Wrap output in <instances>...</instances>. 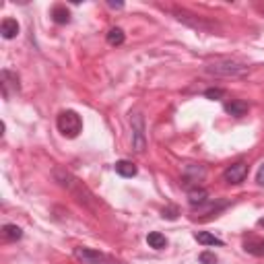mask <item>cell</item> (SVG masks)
<instances>
[{
    "label": "cell",
    "mask_w": 264,
    "mask_h": 264,
    "mask_svg": "<svg viewBox=\"0 0 264 264\" xmlns=\"http://www.w3.org/2000/svg\"><path fill=\"white\" fill-rule=\"evenodd\" d=\"M165 217H167V219H176V217H178L176 209H167V211H163V219H165Z\"/></svg>",
    "instance_id": "23"
},
{
    "label": "cell",
    "mask_w": 264,
    "mask_h": 264,
    "mask_svg": "<svg viewBox=\"0 0 264 264\" xmlns=\"http://www.w3.org/2000/svg\"><path fill=\"white\" fill-rule=\"evenodd\" d=\"M2 236L6 238V240H12V242H17V240H21L23 238V229L21 227H17V225H4L2 227Z\"/></svg>",
    "instance_id": "19"
},
{
    "label": "cell",
    "mask_w": 264,
    "mask_h": 264,
    "mask_svg": "<svg viewBox=\"0 0 264 264\" xmlns=\"http://www.w3.org/2000/svg\"><path fill=\"white\" fill-rule=\"evenodd\" d=\"M205 167L203 165H194V163H190V165H186L184 167V178H186V184H190V182H198V180H203L205 178Z\"/></svg>",
    "instance_id": "10"
},
{
    "label": "cell",
    "mask_w": 264,
    "mask_h": 264,
    "mask_svg": "<svg viewBox=\"0 0 264 264\" xmlns=\"http://www.w3.org/2000/svg\"><path fill=\"white\" fill-rule=\"evenodd\" d=\"M114 169H116V174L122 176V178H134V176L138 174V167H136L132 161H126V159L116 161Z\"/></svg>",
    "instance_id": "9"
},
{
    "label": "cell",
    "mask_w": 264,
    "mask_h": 264,
    "mask_svg": "<svg viewBox=\"0 0 264 264\" xmlns=\"http://www.w3.org/2000/svg\"><path fill=\"white\" fill-rule=\"evenodd\" d=\"M250 68H248L246 64H240V62H236V60H217V62H213V64L207 66V72L217 74V76H242Z\"/></svg>",
    "instance_id": "3"
},
{
    "label": "cell",
    "mask_w": 264,
    "mask_h": 264,
    "mask_svg": "<svg viewBox=\"0 0 264 264\" xmlns=\"http://www.w3.org/2000/svg\"><path fill=\"white\" fill-rule=\"evenodd\" d=\"M225 112L229 116H236V118H244L248 114V103L242 101V99H234V101H229L225 103Z\"/></svg>",
    "instance_id": "11"
},
{
    "label": "cell",
    "mask_w": 264,
    "mask_h": 264,
    "mask_svg": "<svg viewBox=\"0 0 264 264\" xmlns=\"http://www.w3.org/2000/svg\"><path fill=\"white\" fill-rule=\"evenodd\" d=\"M124 39H126V35H124V31L120 27H114V29L107 31V43L110 45H122Z\"/></svg>",
    "instance_id": "18"
},
{
    "label": "cell",
    "mask_w": 264,
    "mask_h": 264,
    "mask_svg": "<svg viewBox=\"0 0 264 264\" xmlns=\"http://www.w3.org/2000/svg\"><path fill=\"white\" fill-rule=\"evenodd\" d=\"M223 95H225L223 89H207V91H205V97H207V99H221Z\"/></svg>",
    "instance_id": "20"
},
{
    "label": "cell",
    "mask_w": 264,
    "mask_h": 264,
    "mask_svg": "<svg viewBox=\"0 0 264 264\" xmlns=\"http://www.w3.org/2000/svg\"><path fill=\"white\" fill-rule=\"evenodd\" d=\"M110 6H112V8H122L124 4H122V2H110Z\"/></svg>",
    "instance_id": "24"
},
{
    "label": "cell",
    "mask_w": 264,
    "mask_h": 264,
    "mask_svg": "<svg viewBox=\"0 0 264 264\" xmlns=\"http://www.w3.org/2000/svg\"><path fill=\"white\" fill-rule=\"evenodd\" d=\"M244 250L252 256H258V258H264V240H246L244 242Z\"/></svg>",
    "instance_id": "13"
},
{
    "label": "cell",
    "mask_w": 264,
    "mask_h": 264,
    "mask_svg": "<svg viewBox=\"0 0 264 264\" xmlns=\"http://www.w3.org/2000/svg\"><path fill=\"white\" fill-rule=\"evenodd\" d=\"M52 19L58 25H66V23H70V10L66 6H60L58 4V6L52 8Z\"/></svg>",
    "instance_id": "16"
},
{
    "label": "cell",
    "mask_w": 264,
    "mask_h": 264,
    "mask_svg": "<svg viewBox=\"0 0 264 264\" xmlns=\"http://www.w3.org/2000/svg\"><path fill=\"white\" fill-rule=\"evenodd\" d=\"M12 93H19V76L10 70H2V95L8 99Z\"/></svg>",
    "instance_id": "7"
},
{
    "label": "cell",
    "mask_w": 264,
    "mask_h": 264,
    "mask_svg": "<svg viewBox=\"0 0 264 264\" xmlns=\"http://www.w3.org/2000/svg\"><path fill=\"white\" fill-rule=\"evenodd\" d=\"M258 225H260V227H264V217H262V219L258 221Z\"/></svg>",
    "instance_id": "25"
},
{
    "label": "cell",
    "mask_w": 264,
    "mask_h": 264,
    "mask_svg": "<svg viewBox=\"0 0 264 264\" xmlns=\"http://www.w3.org/2000/svg\"><path fill=\"white\" fill-rule=\"evenodd\" d=\"M147 244L153 248V250H163V248H167V240L163 234H159V231H151L147 236Z\"/></svg>",
    "instance_id": "15"
},
{
    "label": "cell",
    "mask_w": 264,
    "mask_h": 264,
    "mask_svg": "<svg viewBox=\"0 0 264 264\" xmlns=\"http://www.w3.org/2000/svg\"><path fill=\"white\" fill-rule=\"evenodd\" d=\"M223 178H225L227 184H242V182L248 178V163L238 161V163H234V165H229V167L225 169Z\"/></svg>",
    "instance_id": "6"
},
{
    "label": "cell",
    "mask_w": 264,
    "mask_h": 264,
    "mask_svg": "<svg viewBox=\"0 0 264 264\" xmlns=\"http://www.w3.org/2000/svg\"><path fill=\"white\" fill-rule=\"evenodd\" d=\"M0 33H2L4 39H12L19 35V23L17 19H4L2 25H0Z\"/></svg>",
    "instance_id": "12"
},
{
    "label": "cell",
    "mask_w": 264,
    "mask_h": 264,
    "mask_svg": "<svg viewBox=\"0 0 264 264\" xmlns=\"http://www.w3.org/2000/svg\"><path fill=\"white\" fill-rule=\"evenodd\" d=\"M207 200H209V192H207L205 188H192V190L188 192V203H190L192 207L205 205Z\"/></svg>",
    "instance_id": "14"
},
{
    "label": "cell",
    "mask_w": 264,
    "mask_h": 264,
    "mask_svg": "<svg viewBox=\"0 0 264 264\" xmlns=\"http://www.w3.org/2000/svg\"><path fill=\"white\" fill-rule=\"evenodd\" d=\"M200 264H217V256L213 252H203L200 254Z\"/></svg>",
    "instance_id": "21"
},
{
    "label": "cell",
    "mask_w": 264,
    "mask_h": 264,
    "mask_svg": "<svg viewBox=\"0 0 264 264\" xmlns=\"http://www.w3.org/2000/svg\"><path fill=\"white\" fill-rule=\"evenodd\" d=\"M256 182H258L260 186H264V163L260 165V169H258V174H256Z\"/></svg>",
    "instance_id": "22"
},
{
    "label": "cell",
    "mask_w": 264,
    "mask_h": 264,
    "mask_svg": "<svg viewBox=\"0 0 264 264\" xmlns=\"http://www.w3.org/2000/svg\"><path fill=\"white\" fill-rule=\"evenodd\" d=\"M132 145L138 153H143L145 147H147V141H145V120L141 114H134L132 116Z\"/></svg>",
    "instance_id": "5"
},
{
    "label": "cell",
    "mask_w": 264,
    "mask_h": 264,
    "mask_svg": "<svg viewBox=\"0 0 264 264\" xmlns=\"http://www.w3.org/2000/svg\"><path fill=\"white\" fill-rule=\"evenodd\" d=\"M54 178H56V182L62 186V188H66L76 200H79V203H85V205H87L89 200L93 198L91 192L83 186V182H79L70 172H66V169L56 167V169H54Z\"/></svg>",
    "instance_id": "1"
},
{
    "label": "cell",
    "mask_w": 264,
    "mask_h": 264,
    "mask_svg": "<svg viewBox=\"0 0 264 264\" xmlns=\"http://www.w3.org/2000/svg\"><path fill=\"white\" fill-rule=\"evenodd\" d=\"M176 17H178V21H182L186 25H192L194 29H211V23H207L205 19H200L196 14H190L186 10H176Z\"/></svg>",
    "instance_id": "8"
},
{
    "label": "cell",
    "mask_w": 264,
    "mask_h": 264,
    "mask_svg": "<svg viewBox=\"0 0 264 264\" xmlns=\"http://www.w3.org/2000/svg\"><path fill=\"white\" fill-rule=\"evenodd\" d=\"M74 258L83 264H112L110 256L93 248H74Z\"/></svg>",
    "instance_id": "4"
},
{
    "label": "cell",
    "mask_w": 264,
    "mask_h": 264,
    "mask_svg": "<svg viewBox=\"0 0 264 264\" xmlns=\"http://www.w3.org/2000/svg\"><path fill=\"white\" fill-rule=\"evenodd\" d=\"M56 126H58V130H60L62 136H66V138H76V136L83 132V118L76 114L74 110H64V112L58 114Z\"/></svg>",
    "instance_id": "2"
},
{
    "label": "cell",
    "mask_w": 264,
    "mask_h": 264,
    "mask_svg": "<svg viewBox=\"0 0 264 264\" xmlns=\"http://www.w3.org/2000/svg\"><path fill=\"white\" fill-rule=\"evenodd\" d=\"M198 244H205V246H223V240L215 238L213 234H209V231H200V234L194 236Z\"/></svg>",
    "instance_id": "17"
}]
</instances>
